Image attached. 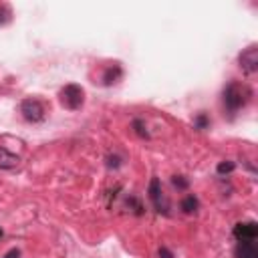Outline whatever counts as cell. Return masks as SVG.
I'll list each match as a JSON object with an SVG mask.
<instances>
[{
  "instance_id": "15",
  "label": "cell",
  "mask_w": 258,
  "mask_h": 258,
  "mask_svg": "<svg viewBox=\"0 0 258 258\" xmlns=\"http://www.w3.org/2000/svg\"><path fill=\"white\" fill-rule=\"evenodd\" d=\"M196 125H198V129H204V127H208V117H206L204 113H200V115L196 117Z\"/></svg>"
},
{
  "instance_id": "2",
  "label": "cell",
  "mask_w": 258,
  "mask_h": 258,
  "mask_svg": "<svg viewBox=\"0 0 258 258\" xmlns=\"http://www.w3.org/2000/svg\"><path fill=\"white\" fill-rule=\"evenodd\" d=\"M59 99H61V105H63L65 109H71V111H77V109H81L83 103H85V91H83L81 85L71 83V85H67V87L61 89Z\"/></svg>"
},
{
  "instance_id": "5",
  "label": "cell",
  "mask_w": 258,
  "mask_h": 258,
  "mask_svg": "<svg viewBox=\"0 0 258 258\" xmlns=\"http://www.w3.org/2000/svg\"><path fill=\"white\" fill-rule=\"evenodd\" d=\"M150 198H152V202H154V206H156V210L158 212H168V204L164 202V196H162V183H160V179L158 177H152V181H150Z\"/></svg>"
},
{
  "instance_id": "3",
  "label": "cell",
  "mask_w": 258,
  "mask_h": 258,
  "mask_svg": "<svg viewBox=\"0 0 258 258\" xmlns=\"http://www.w3.org/2000/svg\"><path fill=\"white\" fill-rule=\"evenodd\" d=\"M20 113H22V117H24L26 121L39 123V121H43L45 115H47V107H45V103H43L41 99L30 97V99H24V101L20 103Z\"/></svg>"
},
{
  "instance_id": "18",
  "label": "cell",
  "mask_w": 258,
  "mask_h": 258,
  "mask_svg": "<svg viewBox=\"0 0 258 258\" xmlns=\"http://www.w3.org/2000/svg\"><path fill=\"white\" fill-rule=\"evenodd\" d=\"M0 236H2V230H0Z\"/></svg>"
},
{
  "instance_id": "11",
  "label": "cell",
  "mask_w": 258,
  "mask_h": 258,
  "mask_svg": "<svg viewBox=\"0 0 258 258\" xmlns=\"http://www.w3.org/2000/svg\"><path fill=\"white\" fill-rule=\"evenodd\" d=\"M234 168H236V164H234V162H220L216 170H218V173H222V175H224V173L234 172Z\"/></svg>"
},
{
  "instance_id": "12",
  "label": "cell",
  "mask_w": 258,
  "mask_h": 258,
  "mask_svg": "<svg viewBox=\"0 0 258 258\" xmlns=\"http://www.w3.org/2000/svg\"><path fill=\"white\" fill-rule=\"evenodd\" d=\"M172 183H173L177 190H186V188H188V179L181 177V175H173V177H172Z\"/></svg>"
},
{
  "instance_id": "7",
  "label": "cell",
  "mask_w": 258,
  "mask_h": 258,
  "mask_svg": "<svg viewBox=\"0 0 258 258\" xmlns=\"http://www.w3.org/2000/svg\"><path fill=\"white\" fill-rule=\"evenodd\" d=\"M238 258H258V244L254 240H240L236 248Z\"/></svg>"
},
{
  "instance_id": "14",
  "label": "cell",
  "mask_w": 258,
  "mask_h": 258,
  "mask_svg": "<svg viewBox=\"0 0 258 258\" xmlns=\"http://www.w3.org/2000/svg\"><path fill=\"white\" fill-rule=\"evenodd\" d=\"M119 166H121V158H117V156L107 158V168H119Z\"/></svg>"
},
{
  "instance_id": "13",
  "label": "cell",
  "mask_w": 258,
  "mask_h": 258,
  "mask_svg": "<svg viewBox=\"0 0 258 258\" xmlns=\"http://www.w3.org/2000/svg\"><path fill=\"white\" fill-rule=\"evenodd\" d=\"M133 127H135V131H137V135H141V137H150V133H147V129H145V125L139 121V119H135L133 121Z\"/></svg>"
},
{
  "instance_id": "16",
  "label": "cell",
  "mask_w": 258,
  "mask_h": 258,
  "mask_svg": "<svg viewBox=\"0 0 258 258\" xmlns=\"http://www.w3.org/2000/svg\"><path fill=\"white\" fill-rule=\"evenodd\" d=\"M160 256H162V258H173L172 250H168L166 246H162V248H160Z\"/></svg>"
},
{
  "instance_id": "10",
  "label": "cell",
  "mask_w": 258,
  "mask_h": 258,
  "mask_svg": "<svg viewBox=\"0 0 258 258\" xmlns=\"http://www.w3.org/2000/svg\"><path fill=\"white\" fill-rule=\"evenodd\" d=\"M181 210L186 212V214L196 212V210H198V198H196V196H188L186 200L181 202Z\"/></svg>"
},
{
  "instance_id": "9",
  "label": "cell",
  "mask_w": 258,
  "mask_h": 258,
  "mask_svg": "<svg viewBox=\"0 0 258 258\" xmlns=\"http://www.w3.org/2000/svg\"><path fill=\"white\" fill-rule=\"evenodd\" d=\"M121 65L119 63H113L111 67H107V71H105V75H103V85H113V83H117L119 79H121Z\"/></svg>"
},
{
  "instance_id": "17",
  "label": "cell",
  "mask_w": 258,
  "mask_h": 258,
  "mask_svg": "<svg viewBox=\"0 0 258 258\" xmlns=\"http://www.w3.org/2000/svg\"><path fill=\"white\" fill-rule=\"evenodd\" d=\"M18 256H20V250H18V248H12L10 252L4 254V258H18Z\"/></svg>"
},
{
  "instance_id": "6",
  "label": "cell",
  "mask_w": 258,
  "mask_h": 258,
  "mask_svg": "<svg viewBox=\"0 0 258 258\" xmlns=\"http://www.w3.org/2000/svg\"><path fill=\"white\" fill-rule=\"evenodd\" d=\"M234 236L238 240H256L258 236V224L256 222H244L234 226Z\"/></svg>"
},
{
  "instance_id": "1",
  "label": "cell",
  "mask_w": 258,
  "mask_h": 258,
  "mask_svg": "<svg viewBox=\"0 0 258 258\" xmlns=\"http://www.w3.org/2000/svg\"><path fill=\"white\" fill-rule=\"evenodd\" d=\"M250 97H252L250 87L244 85V83H238V81L228 83L226 89H224V93H222L224 105H226L228 111H232V113L238 111V109H242V107L250 101Z\"/></svg>"
},
{
  "instance_id": "8",
  "label": "cell",
  "mask_w": 258,
  "mask_h": 258,
  "mask_svg": "<svg viewBox=\"0 0 258 258\" xmlns=\"http://www.w3.org/2000/svg\"><path fill=\"white\" fill-rule=\"evenodd\" d=\"M18 162H20L18 156L10 154L6 147H0V170H12L18 166Z\"/></svg>"
},
{
  "instance_id": "4",
  "label": "cell",
  "mask_w": 258,
  "mask_h": 258,
  "mask_svg": "<svg viewBox=\"0 0 258 258\" xmlns=\"http://www.w3.org/2000/svg\"><path fill=\"white\" fill-rule=\"evenodd\" d=\"M238 63H240L242 71L248 73V75L256 73V71H258V45L246 47V49L238 55Z\"/></svg>"
}]
</instances>
